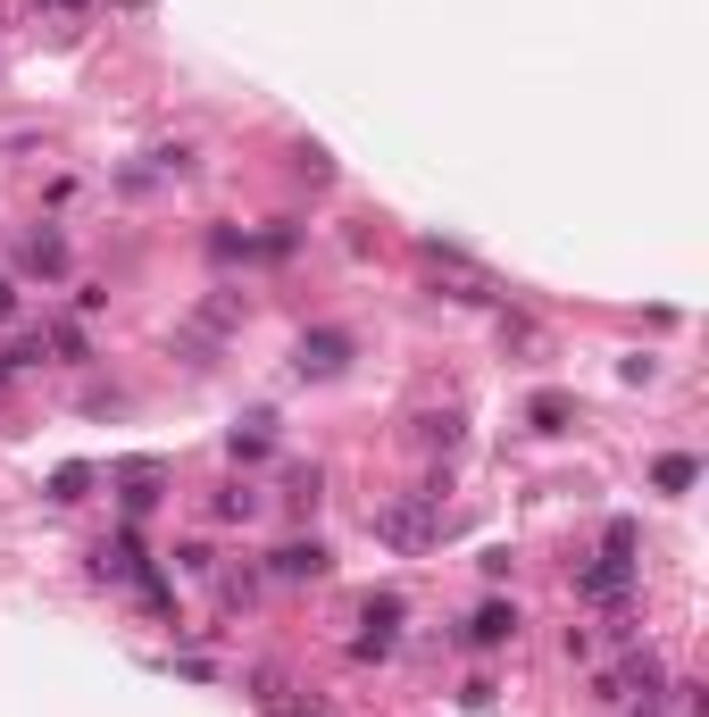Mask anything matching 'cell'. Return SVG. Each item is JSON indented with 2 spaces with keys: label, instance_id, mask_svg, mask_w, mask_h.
Masks as SVG:
<instances>
[{
  "label": "cell",
  "instance_id": "obj_1",
  "mask_svg": "<svg viewBox=\"0 0 709 717\" xmlns=\"http://www.w3.org/2000/svg\"><path fill=\"white\" fill-rule=\"evenodd\" d=\"M368 526H375V543H392V550H434V543H443V492H410V501H384Z\"/></svg>",
  "mask_w": 709,
  "mask_h": 717
},
{
  "label": "cell",
  "instance_id": "obj_2",
  "mask_svg": "<svg viewBox=\"0 0 709 717\" xmlns=\"http://www.w3.org/2000/svg\"><path fill=\"white\" fill-rule=\"evenodd\" d=\"M293 367H300V376H342V367H351V334H335V325H318V334H300Z\"/></svg>",
  "mask_w": 709,
  "mask_h": 717
},
{
  "label": "cell",
  "instance_id": "obj_3",
  "mask_svg": "<svg viewBox=\"0 0 709 717\" xmlns=\"http://www.w3.org/2000/svg\"><path fill=\"white\" fill-rule=\"evenodd\" d=\"M401 618H410V609H401V592H375V601H368V634L351 642V660H384L392 634H401Z\"/></svg>",
  "mask_w": 709,
  "mask_h": 717
},
{
  "label": "cell",
  "instance_id": "obj_4",
  "mask_svg": "<svg viewBox=\"0 0 709 717\" xmlns=\"http://www.w3.org/2000/svg\"><path fill=\"white\" fill-rule=\"evenodd\" d=\"M326 567H335V559H326V543H284L276 559H267V576H276V585H318Z\"/></svg>",
  "mask_w": 709,
  "mask_h": 717
},
{
  "label": "cell",
  "instance_id": "obj_5",
  "mask_svg": "<svg viewBox=\"0 0 709 717\" xmlns=\"http://www.w3.org/2000/svg\"><path fill=\"white\" fill-rule=\"evenodd\" d=\"M601 693H610V700H652V693H659V660L643 651V660L610 667V676H601Z\"/></svg>",
  "mask_w": 709,
  "mask_h": 717
},
{
  "label": "cell",
  "instance_id": "obj_6",
  "mask_svg": "<svg viewBox=\"0 0 709 717\" xmlns=\"http://www.w3.org/2000/svg\"><path fill=\"white\" fill-rule=\"evenodd\" d=\"M509 634H518V609H509V601H485L476 618H467V642H476V651H501Z\"/></svg>",
  "mask_w": 709,
  "mask_h": 717
},
{
  "label": "cell",
  "instance_id": "obj_7",
  "mask_svg": "<svg viewBox=\"0 0 709 717\" xmlns=\"http://www.w3.org/2000/svg\"><path fill=\"white\" fill-rule=\"evenodd\" d=\"M93 576H109V585H134V576H142V543H134V534L100 543V550H93Z\"/></svg>",
  "mask_w": 709,
  "mask_h": 717
},
{
  "label": "cell",
  "instance_id": "obj_8",
  "mask_svg": "<svg viewBox=\"0 0 709 717\" xmlns=\"http://www.w3.org/2000/svg\"><path fill=\"white\" fill-rule=\"evenodd\" d=\"M526 417H535V435H568V426H576V400H568V393H535Z\"/></svg>",
  "mask_w": 709,
  "mask_h": 717
},
{
  "label": "cell",
  "instance_id": "obj_9",
  "mask_svg": "<svg viewBox=\"0 0 709 717\" xmlns=\"http://www.w3.org/2000/svg\"><path fill=\"white\" fill-rule=\"evenodd\" d=\"M25 276H67V243L59 234H25Z\"/></svg>",
  "mask_w": 709,
  "mask_h": 717
},
{
  "label": "cell",
  "instance_id": "obj_10",
  "mask_svg": "<svg viewBox=\"0 0 709 717\" xmlns=\"http://www.w3.org/2000/svg\"><path fill=\"white\" fill-rule=\"evenodd\" d=\"M51 351H59V367H84V358H93V342H84V325H75V318H59V325H51Z\"/></svg>",
  "mask_w": 709,
  "mask_h": 717
},
{
  "label": "cell",
  "instance_id": "obj_11",
  "mask_svg": "<svg viewBox=\"0 0 709 717\" xmlns=\"http://www.w3.org/2000/svg\"><path fill=\"white\" fill-rule=\"evenodd\" d=\"M150 501H159V468H126V510L142 517Z\"/></svg>",
  "mask_w": 709,
  "mask_h": 717
},
{
  "label": "cell",
  "instance_id": "obj_12",
  "mask_svg": "<svg viewBox=\"0 0 709 717\" xmlns=\"http://www.w3.org/2000/svg\"><path fill=\"white\" fill-rule=\"evenodd\" d=\"M417 442H434V451H459V417H417Z\"/></svg>",
  "mask_w": 709,
  "mask_h": 717
},
{
  "label": "cell",
  "instance_id": "obj_13",
  "mask_svg": "<svg viewBox=\"0 0 709 717\" xmlns=\"http://www.w3.org/2000/svg\"><path fill=\"white\" fill-rule=\"evenodd\" d=\"M84 492H93V468H59L51 475V501H84Z\"/></svg>",
  "mask_w": 709,
  "mask_h": 717
},
{
  "label": "cell",
  "instance_id": "obj_14",
  "mask_svg": "<svg viewBox=\"0 0 709 717\" xmlns=\"http://www.w3.org/2000/svg\"><path fill=\"white\" fill-rule=\"evenodd\" d=\"M225 451H234V459H260V451H267V417H251V435L234 426V442H225Z\"/></svg>",
  "mask_w": 709,
  "mask_h": 717
},
{
  "label": "cell",
  "instance_id": "obj_15",
  "mask_svg": "<svg viewBox=\"0 0 709 717\" xmlns=\"http://www.w3.org/2000/svg\"><path fill=\"white\" fill-rule=\"evenodd\" d=\"M692 475H701V468H692V459H685V451H676V459H659V492H685V484H692Z\"/></svg>",
  "mask_w": 709,
  "mask_h": 717
},
{
  "label": "cell",
  "instance_id": "obj_16",
  "mask_svg": "<svg viewBox=\"0 0 709 717\" xmlns=\"http://www.w3.org/2000/svg\"><path fill=\"white\" fill-rule=\"evenodd\" d=\"M9 309H18V283H9V276H0V318H9Z\"/></svg>",
  "mask_w": 709,
  "mask_h": 717
},
{
  "label": "cell",
  "instance_id": "obj_17",
  "mask_svg": "<svg viewBox=\"0 0 709 717\" xmlns=\"http://www.w3.org/2000/svg\"><path fill=\"white\" fill-rule=\"evenodd\" d=\"M42 9H93V0H42Z\"/></svg>",
  "mask_w": 709,
  "mask_h": 717
}]
</instances>
